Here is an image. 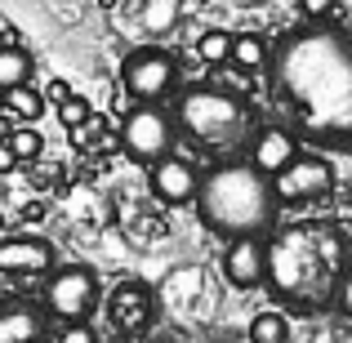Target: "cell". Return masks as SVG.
Listing matches in <instances>:
<instances>
[{
    "instance_id": "7402d4cb",
    "label": "cell",
    "mask_w": 352,
    "mask_h": 343,
    "mask_svg": "<svg viewBox=\"0 0 352 343\" xmlns=\"http://www.w3.org/2000/svg\"><path fill=\"white\" fill-rule=\"evenodd\" d=\"M339 0H299V14L308 18V23H326L330 14H335Z\"/></svg>"
},
{
    "instance_id": "cb8c5ba5",
    "label": "cell",
    "mask_w": 352,
    "mask_h": 343,
    "mask_svg": "<svg viewBox=\"0 0 352 343\" xmlns=\"http://www.w3.org/2000/svg\"><path fill=\"white\" fill-rule=\"evenodd\" d=\"M335 308L344 312V317H352V272H344V281H339V290H335Z\"/></svg>"
},
{
    "instance_id": "7a4b0ae2",
    "label": "cell",
    "mask_w": 352,
    "mask_h": 343,
    "mask_svg": "<svg viewBox=\"0 0 352 343\" xmlns=\"http://www.w3.org/2000/svg\"><path fill=\"white\" fill-rule=\"evenodd\" d=\"M348 272V241L330 219H299L285 223L267 241L263 281L299 308H330Z\"/></svg>"
},
{
    "instance_id": "e0dca14e",
    "label": "cell",
    "mask_w": 352,
    "mask_h": 343,
    "mask_svg": "<svg viewBox=\"0 0 352 343\" xmlns=\"http://www.w3.org/2000/svg\"><path fill=\"white\" fill-rule=\"evenodd\" d=\"M267 58H272V49H267V41L258 32H241L232 36V63L241 71H258V67H267Z\"/></svg>"
},
{
    "instance_id": "603a6c76",
    "label": "cell",
    "mask_w": 352,
    "mask_h": 343,
    "mask_svg": "<svg viewBox=\"0 0 352 343\" xmlns=\"http://www.w3.org/2000/svg\"><path fill=\"white\" fill-rule=\"evenodd\" d=\"M58 343H98V330H89L85 321H72L67 330H58Z\"/></svg>"
},
{
    "instance_id": "2e32d148",
    "label": "cell",
    "mask_w": 352,
    "mask_h": 343,
    "mask_svg": "<svg viewBox=\"0 0 352 343\" xmlns=\"http://www.w3.org/2000/svg\"><path fill=\"white\" fill-rule=\"evenodd\" d=\"M9 120H23V125H32V120H41L45 116V98L36 94L32 85H14V89H5V107H0Z\"/></svg>"
},
{
    "instance_id": "8fae6325",
    "label": "cell",
    "mask_w": 352,
    "mask_h": 343,
    "mask_svg": "<svg viewBox=\"0 0 352 343\" xmlns=\"http://www.w3.org/2000/svg\"><path fill=\"white\" fill-rule=\"evenodd\" d=\"M299 152H303V143H299V134H294V129L267 125V129H258L254 143H250V165H254L258 174H267V179H272V174H281Z\"/></svg>"
},
{
    "instance_id": "3957f363",
    "label": "cell",
    "mask_w": 352,
    "mask_h": 343,
    "mask_svg": "<svg viewBox=\"0 0 352 343\" xmlns=\"http://www.w3.org/2000/svg\"><path fill=\"white\" fill-rule=\"evenodd\" d=\"M192 206H197L201 223L210 232L236 241V236H258V232L272 228L281 201H276L267 174H258L250 161H228L201 179Z\"/></svg>"
},
{
    "instance_id": "83f0119b",
    "label": "cell",
    "mask_w": 352,
    "mask_h": 343,
    "mask_svg": "<svg viewBox=\"0 0 352 343\" xmlns=\"http://www.w3.org/2000/svg\"><path fill=\"white\" fill-rule=\"evenodd\" d=\"M0 107H5V89H0Z\"/></svg>"
},
{
    "instance_id": "7c38bea8",
    "label": "cell",
    "mask_w": 352,
    "mask_h": 343,
    "mask_svg": "<svg viewBox=\"0 0 352 343\" xmlns=\"http://www.w3.org/2000/svg\"><path fill=\"white\" fill-rule=\"evenodd\" d=\"M54 267V245L41 236H9L0 241V272L5 276H41Z\"/></svg>"
},
{
    "instance_id": "30bf717a",
    "label": "cell",
    "mask_w": 352,
    "mask_h": 343,
    "mask_svg": "<svg viewBox=\"0 0 352 343\" xmlns=\"http://www.w3.org/2000/svg\"><path fill=\"white\" fill-rule=\"evenodd\" d=\"M219 263H223L228 285L250 290V285H258L267 276V245L258 236H236V241H228V250H223Z\"/></svg>"
},
{
    "instance_id": "6da1fadb",
    "label": "cell",
    "mask_w": 352,
    "mask_h": 343,
    "mask_svg": "<svg viewBox=\"0 0 352 343\" xmlns=\"http://www.w3.org/2000/svg\"><path fill=\"white\" fill-rule=\"evenodd\" d=\"M272 63V94L290 129L317 147L352 143V36L339 27H303L285 36Z\"/></svg>"
},
{
    "instance_id": "44dd1931",
    "label": "cell",
    "mask_w": 352,
    "mask_h": 343,
    "mask_svg": "<svg viewBox=\"0 0 352 343\" xmlns=\"http://www.w3.org/2000/svg\"><path fill=\"white\" fill-rule=\"evenodd\" d=\"M58 120H63V125H67V129H80V125H85V120H89V103H85V98H80V94L63 98V103H58Z\"/></svg>"
},
{
    "instance_id": "5b68a950",
    "label": "cell",
    "mask_w": 352,
    "mask_h": 343,
    "mask_svg": "<svg viewBox=\"0 0 352 343\" xmlns=\"http://www.w3.org/2000/svg\"><path fill=\"white\" fill-rule=\"evenodd\" d=\"M174 138H179V125L161 103H134L120 120V152L138 165H156L161 156H170Z\"/></svg>"
},
{
    "instance_id": "ffe728a7",
    "label": "cell",
    "mask_w": 352,
    "mask_h": 343,
    "mask_svg": "<svg viewBox=\"0 0 352 343\" xmlns=\"http://www.w3.org/2000/svg\"><path fill=\"white\" fill-rule=\"evenodd\" d=\"M5 147L18 156V165H23V161H36V156L45 152V138H41V129H36V125H14V129H9V138H5Z\"/></svg>"
},
{
    "instance_id": "ba28073f",
    "label": "cell",
    "mask_w": 352,
    "mask_h": 343,
    "mask_svg": "<svg viewBox=\"0 0 352 343\" xmlns=\"http://www.w3.org/2000/svg\"><path fill=\"white\" fill-rule=\"evenodd\" d=\"M335 188V170H330L326 156L317 152H299L281 174H272V192L281 206H312L326 192Z\"/></svg>"
},
{
    "instance_id": "484cf974",
    "label": "cell",
    "mask_w": 352,
    "mask_h": 343,
    "mask_svg": "<svg viewBox=\"0 0 352 343\" xmlns=\"http://www.w3.org/2000/svg\"><path fill=\"white\" fill-rule=\"evenodd\" d=\"M50 98H54V103H63V98H72V85H63V80H58V85H50Z\"/></svg>"
},
{
    "instance_id": "9c48e42d",
    "label": "cell",
    "mask_w": 352,
    "mask_h": 343,
    "mask_svg": "<svg viewBox=\"0 0 352 343\" xmlns=\"http://www.w3.org/2000/svg\"><path fill=\"white\" fill-rule=\"evenodd\" d=\"M147 183H152V197L161 201V206H170V210L192 206V201H197V188H201L197 170L174 152L161 156L156 165H147Z\"/></svg>"
},
{
    "instance_id": "4fadbf2b",
    "label": "cell",
    "mask_w": 352,
    "mask_h": 343,
    "mask_svg": "<svg viewBox=\"0 0 352 343\" xmlns=\"http://www.w3.org/2000/svg\"><path fill=\"white\" fill-rule=\"evenodd\" d=\"M107 308H112L116 330H125V335L147 330V321H152V290L143 281H120L112 290V299H107Z\"/></svg>"
},
{
    "instance_id": "d4e9b609",
    "label": "cell",
    "mask_w": 352,
    "mask_h": 343,
    "mask_svg": "<svg viewBox=\"0 0 352 343\" xmlns=\"http://www.w3.org/2000/svg\"><path fill=\"white\" fill-rule=\"evenodd\" d=\"M14 165H18V156H14V152H9V147H5V143H0V174H9V170H14Z\"/></svg>"
},
{
    "instance_id": "d6986e66",
    "label": "cell",
    "mask_w": 352,
    "mask_h": 343,
    "mask_svg": "<svg viewBox=\"0 0 352 343\" xmlns=\"http://www.w3.org/2000/svg\"><path fill=\"white\" fill-rule=\"evenodd\" d=\"M250 343H290V321L281 317L276 308H267V312H258L254 321H250Z\"/></svg>"
},
{
    "instance_id": "8992f818",
    "label": "cell",
    "mask_w": 352,
    "mask_h": 343,
    "mask_svg": "<svg viewBox=\"0 0 352 343\" xmlns=\"http://www.w3.org/2000/svg\"><path fill=\"white\" fill-rule=\"evenodd\" d=\"M174 80H179V63L170 49H156V45H143L120 63V89L134 103H161L174 89Z\"/></svg>"
},
{
    "instance_id": "5bb4252c",
    "label": "cell",
    "mask_w": 352,
    "mask_h": 343,
    "mask_svg": "<svg viewBox=\"0 0 352 343\" xmlns=\"http://www.w3.org/2000/svg\"><path fill=\"white\" fill-rule=\"evenodd\" d=\"M41 330H45V321L36 308H27V303L0 308V343H36Z\"/></svg>"
},
{
    "instance_id": "4316f807",
    "label": "cell",
    "mask_w": 352,
    "mask_h": 343,
    "mask_svg": "<svg viewBox=\"0 0 352 343\" xmlns=\"http://www.w3.org/2000/svg\"><path fill=\"white\" fill-rule=\"evenodd\" d=\"M9 129H14V120H9L5 112H0V143H5V138H9Z\"/></svg>"
},
{
    "instance_id": "52a82bcc",
    "label": "cell",
    "mask_w": 352,
    "mask_h": 343,
    "mask_svg": "<svg viewBox=\"0 0 352 343\" xmlns=\"http://www.w3.org/2000/svg\"><path fill=\"white\" fill-rule=\"evenodd\" d=\"M98 303V272L94 267H63V272H50L45 281V312L63 326L72 321H85Z\"/></svg>"
},
{
    "instance_id": "277c9868",
    "label": "cell",
    "mask_w": 352,
    "mask_h": 343,
    "mask_svg": "<svg viewBox=\"0 0 352 343\" xmlns=\"http://www.w3.org/2000/svg\"><path fill=\"white\" fill-rule=\"evenodd\" d=\"M174 125L183 134H192L197 143H210V147H232L245 138L250 129V107L241 103L236 94L228 89H214V85H197L179 98V112H174Z\"/></svg>"
},
{
    "instance_id": "9a60e30c",
    "label": "cell",
    "mask_w": 352,
    "mask_h": 343,
    "mask_svg": "<svg viewBox=\"0 0 352 343\" xmlns=\"http://www.w3.org/2000/svg\"><path fill=\"white\" fill-rule=\"evenodd\" d=\"M32 71H36V58L23 45H0V89L32 85Z\"/></svg>"
},
{
    "instance_id": "ac0fdd59",
    "label": "cell",
    "mask_w": 352,
    "mask_h": 343,
    "mask_svg": "<svg viewBox=\"0 0 352 343\" xmlns=\"http://www.w3.org/2000/svg\"><path fill=\"white\" fill-rule=\"evenodd\" d=\"M197 58L206 63V67H223V63H232V32H219V27L201 32L197 36Z\"/></svg>"
}]
</instances>
